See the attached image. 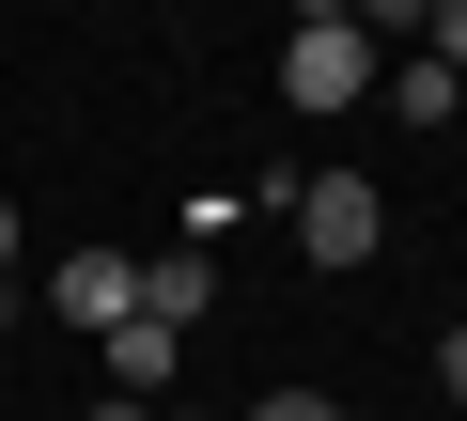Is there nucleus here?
<instances>
[{
  "mask_svg": "<svg viewBox=\"0 0 467 421\" xmlns=\"http://www.w3.org/2000/svg\"><path fill=\"white\" fill-rule=\"evenodd\" d=\"M358 94H374V32H358V0H312V16L281 32V110L327 125V110H358Z\"/></svg>",
  "mask_w": 467,
  "mask_h": 421,
  "instance_id": "f257e3e1",
  "label": "nucleus"
},
{
  "mask_svg": "<svg viewBox=\"0 0 467 421\" xmlns=\"http://www.w3.org/2000/svg\"><path fill=\"white\" fill-rule=\"evenodd\" d=\"M374 235H389V187L374 172H312L296 187V250L312 266H374Z\"/></svg>",
  "mask_w": 467,
  "mask_h": 421,
  "instance_id": "f03ea898",
  "label": "nucleus"
},
{
  "mask_svg": "<svg viewBox=\"0 0 467 421\" xmlns=\"http://www.w3.org/2000/svg\"><path fill=\"white\" fill-rule=\"evenodd\" d=\"M32 312H63V328H94V343H109V328H125V312H140V250H63V266H47V297H32Z\"/></svg>",
  "mask_w": 467,
  "mask_h": 421,
  "instance_id": "7ed1b4c3",
  "label": "nucleus"
},
{
  "mask_svg": "<svg viewBox=\"0 0 467 421\" xmlns=\"http://www.w3.org/2000/svg\"><path fill=\"white\" fill-rule=\"evenodd\" d=\"M171 359H187V343H171L156 312H125V328H109V390H125V405H171Z\"/></svg>",
  "mask_w": 467,
  "mask_h": 421,
  "instance_id": "20e7f679",
  "label": "nucleus"
},
{
  "mask_svg": "<svg viewBox=\"0 0 467 421\" xmlns=\"http://www.w3.org/2000/svg\"><path fill=\"white\" fill-rule=\"evenodd\" d=\"M140 312H156V328L187 343V328L218 312V266H202V250H171V266H140Z\"/></svg>",
  "mask_w": 467,
  "mask_h": 421,
  "instance_id": "39448f33",
  "label": "nucleus"
},
{
  "mask_svg": "<svg viewBox=\"0 0 467 421\" xmlns=\"http://www.w3.org/2000/svg\"><path fill=\"white\" fill-rule=\"evenodd\" d=\"M374 94H389L405 125H451V110H467V79H436V63H374Z\"/></svg>",
  "mask_w": 467,
  "mask_h": 421,
  "instance_id": "423d86ee",
  "label": "nucleus"
},
{
  "mask_svg": "<svg viewBox=\"0 0 467 421\" xmlns=\"http://www.w3.org/2000/svg\"><path fill=\"white\" fill-rule=\"evenodd\" d=\"M420 63H436V79H467V0H436V16H420Z\"/></svg>",
  "mask_w": 467,
  "mask_h": 421,
  "instance_id": "0eeeda50",
  "label": "nucleus"
},
{
  "mask_svg": "<svg viewBox=\"0 0 467 421\" xmlns=\"http://www.w3.org/2000/svg\"><path fill=\"white\" fill-rule=\"evenodd\" d=\"M234 421H343L327 390H265V405H234Z\"/></svg>",
  "mask_w": 467,
  "mask_h": 421,
  "instance_id": "6e6552de",
  "label": "nucleus"
},
{
  "mask_svg": "<svg viewBox=\"0 0 467 421\" xmlns=\"http://www.w3.org/2000/svg\"><path fill=\"white\" fill-rule=\"evenodd\" d=\"M436 390H451V405H467V328H451V343H436Z\"/></svg>",
  "mask_w": 467,
  "mask_h": 421,
  "instance_id": "1a4fd4ad",
  "label": "nucleus"
},
{
  "mask_svg": "<svg viewBox=\"0 0 467 421\" xmlns=\"http://www.w3.org/2000/svg\"><path fill=\"white\" fill-rule=\"evenodd\" d=\"M78 421H156V405H125V390H109V405H78Z\"/></svg>",
  "mask_w": 467,
  "mask_h": 421,
  "instance_id": "9d476101",
  "label": "nucleus"
},
{
  "mask_svg": "<svg viewBox=\"0 0 467 421\" xmlns=\"http://www.w3.org/2000/svg\"><path fill=\"white\" fill-rule=\"evenodd\" d=\"M0 281H16V203H0Z\"/></svg>",
  "mask_w": 467,
  "mask_h": 421,
  "instance_id": "9b49d317",
  "label": "nucleus"
},
{
  "mask_svg": "<svg viewBox=\"0 0 467 421\" xmlns=\"http://www.w3.org/2000/svg\"><path fill=\"white\" fill-rule=\"evenodd\" d=\"M16 312H32V281H0V328H16Z\"/></svg>",
  "mask_w": 467,
  "mask_h": 421,
  "instance_id": "f8f14e48",
  "label": "nucleus"
},
{
  "mask_svg": "<svg viewBox=\"0 0 467 421\" xmlns=\"http://www.w3.org/2000/svg\"><path fill=\"white\" fill-rule=\"evenodd\" d=\"M156 421H202V405H156Z\"/></svg>",
  "mask_w": 467,
  "mask_h": 421,
  "instance_id": "ddd939ff",
  "label": "nucleus"
}]
</instances>
